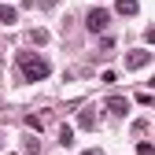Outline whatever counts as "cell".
Masks as SVG:
<instances>
[{
  "instance_id": "obj_1",
  "label": "cell",
  "mask_w": 155,
  "mask_h": 155,
  "mask_svg": "<svg viewBox=\"0 0 155 155\" xmlns=\"http://www.w3.org/2000/svg\"><path fill=\"white\" fill-rule=\"evenodd\" d=\"M15 67H18V78H22V81H45V78L52 74V67L41 59V55H33V52H18Z\"/></svg>"
},
{
  "instance_id": "obj_2",
  "label": "cell",
  "mask_w": 155,
  "mask_h": 155,
  "mask_svg": "<svg viewBox=\"0 0 155 155\" xmlns=\"http://www.w3.org/2000/svg\"><path fill=\"white\" fill-rule=\"evenodd\" d=\"M107 26H111V11L92 8V11L85 15V30H89V33H100V30H107Z\"/></svg>"
},
{
  "instance_id": "obj_3",
  "label": "cell",
  "mask_w": 155,
  "mask_h": 155,
  "mask_svg": "<svg viewBox=\"0 0 155 155\" xmlns=\"http://www.w3.org/2000/svg\"><path fill=\"white\" fill-rule=\"evenodd\" d=\"M148 63H151L148 52H129V55H126V67H129V70H140V67H148Z\"/></svg>"
},
{
  "instance_id": "obj_4",
  "label": "cell",
  "mask_w": 155,
  "mask_h": 155,
  "mask_svg": "<svg viewBox=\"0 0 155 155\" xmlns=\"http://www.w3.org/2000/svg\"><path fill=\"white\" fill-rule=\"evenodd\" d=\"M107 111L114 114V118H122V114L129 111V100H122V96H111V100H107Z\"/></svg>"
},
{
  "instance_id": "obj_5",
  "label": "cell",
  "mask_w": 155,
  "mask_h": 155,
  "mask_svg": "<svg viewBox=\"0 0 155 155\" xmlns=\"http://www.w3.org/2000/svg\"><path fill=\"white\" fill-rule=\"evenodd\" d=\"M0 22H4V26H15V22H18V11H15L11 4H4V8H0Z\"/></svg>"
},
{
  "instance_id": "obj_6",
  "label": "cell",
  "mask_w": 155,
  "mask_h": 155,
  "mask_svg": "<svg viewBox=\"0 0 155 155\" xmlns=\"http://www.w3.org/2000/svg\"><path fill=\"white\" fill-rule=\"evenodd\" d=\"M78 126H81V129H92V126H96V111H92V107H85L81 114H78Z\"/></svg>"
},
{
  "instance_id": "obj_7",
  "label": "cell",
  "mask_w": 155,
  "mask_h": 155,
  "mask_svg": "<svg viewBox=\"0 0 155 155\" xmlns=\"http://www.w3.org/2000/svg\"><path fill=\"white\" fill-rule=\"evenodd\" d=\"M114 8H118V15H137V11H140V4H137V0H118Z\"/></svg>"
},
{
  "instance_id": "obj_8",
  "label": "cell",
  "mask_w": 155,
  "mask_h": 155,
  "mask_svg": "<svg viewBox=\"0 0 155 155\" xmlns=\"http://www.w3.org/2000/svg\"><path fill=\"white\" fill-rule=\"evenodd\" d=\"M59 144H63V148H70V144H74V129H70V126H63V129H59Z\"/></svg>"
},
{
  "instance_id": "obj_9",
  "label": "cell",
  "mask_w": 155,
  "mask_h": 155,
  "mask_svg": "<svg viewBox=\"0 0 155 155\" xmlns=\"http://www.w3.org/2000/svg\"><path fill=\"white\" fill-rule=\"evenodd\" d=\"M30 41H33V45H48V33H45V30H33Z\"/></svg>"
},
{
  "instance_id": "obj_10",
  "label": "cell",
  "mask_w": 155,
  "mask_h": 155,
  "mask_svg": "<svg viewBox=\"0 0 155 155\" xmlns=\"http://www.w3.org/2000/svg\"><path fill=\"white\" fill-rule=\"evenodd\" d=\"M140 155H155V148H151V144L144 140V144H140Z\"/></svg>"
},
{
  "instance_id": "obj_11",
  "label": "cell",
  "mask_w": 155,
  "mask_h": 155,
  "mask_svg": "<svg viewBox=\"0 0 155 155\" xmlns=\"http://www.w3.org/2000/svg\"><path fill=\"white\" fill-rule=\"evenodd\" d=\"M55 4H59V0H41V8H55Z\"/></svg>"
},
{
  "instance_id": "obj_12",
  "label": "cell",
  "mask_w": 155,
  "mask_h": 155,
  "mask_svg": "<svg viewBox=\"0 0 155 155\" xmlns=\"http://www.w3.org/2000/svg\"><path fill=\"white\" fill-rule=\"evenodd\" d=\"M81 155H104V151H100V148H89V151H81Z\"/></svg>"
}]
</instances>
